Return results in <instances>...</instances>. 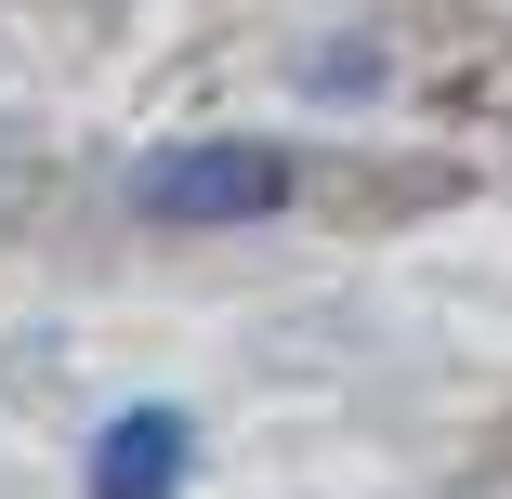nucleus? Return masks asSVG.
Instances as JSON below:
<instances>
[{
    "mask_svg": "<svg viewBox=\"0 0 512 499\" xmlns=\"http://www.w3.org/2000/svg\"><path fill=\"white\" fill-rule=\"evenodd\" d=\"M184 486V421L171 408H132L92 434V499H171Z\"/></svg>",
    "mask_w": 512,
    "mask_h": 499,
    "instance_id": "f03ea898",
    "label": "nucleus"
},
{
    "mask_svg": "<svg viewBox=\"0 0 512 499\" xmlns=\"http://www.w3.org/2000/svg\"><path fill=\"white\" fill-rule=\"evenodd\" d=\"M276 197H289L276 145H171L132 171V211H158V224H263Z\"/></svg>",
    "mask_w": 512,
    "mask_h": 499,
    "instance_id": "f257e3e1",
    "label": "nucleus"
}]
</instances>
